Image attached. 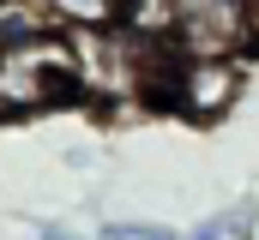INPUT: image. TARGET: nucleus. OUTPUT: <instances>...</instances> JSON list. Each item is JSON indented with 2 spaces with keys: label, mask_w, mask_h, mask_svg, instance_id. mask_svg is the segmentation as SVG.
<instances>
[{
  "label": "nucleus",
  "mask_w": 259,
  "mask_h": 240,
  "mask_svg": "<svg viewBox=\"0 0 259 240\" xmlns=\"http://www.w3.org/2000/svg\"><path fill=\"white\" fill-rule=\"evenodd\" d=\"M36 36H49V12L36 0H0V54L6 48H24Z\"/></svg>",
  "instance_id": "3"
},
{
  "label": "nucleus",
  "mask_w": 259,
  "mask_h": 240,
  "mask_svg": "<svg viewBox=\"0 0 259 240\" xmlns=\"http://www.w3.org/2000/svg\"><path fill=\"white\" fill-rule=\"evenodd\" d=\"M36 240H84V234H72L66 222H49V228H42V234H36Z\"/></svg>",
  "instance_id": "7"
},
{
  "label": "nucleus",
  "mask_w": 259,
  "mask_h": 240,
  "mask_svg": "<svg viewBox=\"0 0 259 240\" xmlns=\"http://www.w3.org/2000/svg\"><path fill=\"white\" fill-rule=\"evenodd\" d=\"M109 240H181V234H169V228H139V222H121V228H109Z\"/></svg>",
  "instance_id": "6"
},
{
  "label": "nucleus",
  "mask_w": 259,
  "mask_h": 240,
  "mask_svg": "<svg viewBox=\"0 0 259 240\" xmlns=\"http://www.w3.org/2000/svg\"><path fill=\"white\" fill-rule=\"evenodd\" d=\"M241 234H247V204H241V210L211 216V222H205V228H193L187 240H241Z\"/></svg>",
  "instance_id": "5"
},
{
  "label": "nucleus",
  "mask_w": 259,
  "mask_h": 240,
  "mask_svg": "<svg viewBox=\"0 0 259 240\" xmlns=\"http://www.w3.org/2000/svg\"><path fill=\"white\" fill-rule=\"evenodd\" d=\"M169 42L181 54H235L259 30V0H169Z\"/></svg>",
  "instance_id": "1"
},
{
  "label": "nucleus",
  "mask_w": 259,
  "mask_h": 240,
  "mask_svg": "<svg viewBox=\"0 0 259 240\" xmlns=\"http://www.w3.org/2000/svg\"><path fill=\"white\" fill-rule=\"evenodd\" d=\"M235 96V66H223V54H193V66L175 84V102L187 114H217Z\"/></svg>",
  "instance_id": "2"
},
{
  "label": "nucleus",
  "mask_w": 259,
  "mask_h": 240,
  "mask_svg": "<svg viewBox=\"0 0 259 240\" xmlns=\"http://www.w3.org/2000/svg\"><path fill=\"white\" fill-rule=\"evenodd\" d=\"M49 6H55V18H66V24H109L121 0H49Z\"/></svg>",
  "instance_id": "4"
}]
</instances>
